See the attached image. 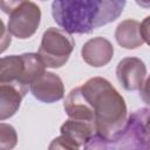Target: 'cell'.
<instances>
[{
	"label": "cell",
	"mask_w": 150,
	"mask_h": 150,
	"mask_svg": "<svg viewBox=\"0 0 150 150\" xmlns=\"http://www.w3.org/2000/svg\"><path fill=\"white\" fill-rule=\"evenodd\" d=\"M23 60L21 55H9L0 59V83H9L28 91L22 84Z\"/></svg>",
	"instance_id": "12"
},
{
	"label": "cell",
	"mask_w": 150,
	"mask_h": 150,
	"mask_svg": "<svg viewBox=\"0 0 150 150\" xmlns=\"http://www.w3.org/2000/svg\"><path fill=\"white\" fill-rule=\"evenodd\" d=\"M117 43L125 49H136L148 43L141 30V23L134 19H127L118 23L115 30Z\"/></svg>",
	"instance_id": "9"
},
{
	"label": "cell",
	"mask_w": 150,
	"mask_h": 150,
	"mask_svg": "<svg viewBox=\"0 0 150 150\" xmlns=\"http://www.w3.org/2000/svg\"><path fill=\"white\" fill-rule=\"evenodd\" d=\"M116 77L125 90H141L146 79V67L138 57H124L116 67Z\"/></svg>",
	"instance_id": "6"
},
{
	"label": "cell",
	"mask_w": 150,
	"mask_h": 150,
	"mask_svg": "<svg viewBox=\"0 0 150 150\" xmlns=\"http://www.w3.org/2000/svg\"><path fill=\"white\" fill-rule=\"evenodd\" d=\"M26 1L28 0H0V9L4 13L9 14L11 12H13L15 8H18L20 5H22Z\"/></svg>",
	"instance_id": "18"
},
{
	"label": "cell",
	"mask_w": 150,
	"mask_h": 150,
	"mask_svg": "<svg viewBox=\"0 0 150 150\" xmlns=\"http://www.w3.org/2000/svg\"><path fill=\"white\" fill-rule=\"evenodd\" d=\"M74 47L75 41L68 32L50 27L42 35L38 54L45 67L60 68L69 60Z\"/></svg>",
	"instance_id": "4"
},
{
	"label": "cell",
	"mask_w": 150,
	"mask_h": 150,
	"mask_svg": "<svg viewBox=\"0 0 150 150\" xmlns=\"http://www.w3.org/2000/svg\"><path fill=\"white\" fill-rule=\"evenodd\" d=\"M127 0H54V21L69 34H89L115 21Z\"/></svg>",
	"instance_id": "2"
},
{
	"label": "cell",
	"mask_w": 150,
	"mask_h": 150,
	"mask_svg": "<svg viewBox=\"0 0 150 150\" xmlns=\"http://www.w3.org/2000/svg\"><path fill=\"white\" fill-rule=\"evenodd\" d=\"M41 1H46V0H41Z\"/></svg>",
	"instance_id": "20"
},
{
	"label": "cell",
	"mask_w": 150,
	"mask_h": 150,
	"mask_svg": "<svg viewBox=\"0 0 150 150\" xmlns=\"http://www.w3.org/2000/svg\"><path fill=\"white\" fill-rule=\"evenodd\" d=\"M49 149H79V148L67 137L61 135L53 139V142L49 145Z\"/></svg>",
	"instance_id": "17"
},
{
	"label": "cell",
	"mask_w": 150,
	"mask_h": 150,
	"mask_svg": "<svg viewBox=\"0 0 150 150\" xmlns=\"http://www.w3.org/2000/svg\"><path fill=\"white\" fill-rule=\"evenodd\" d=\"M26 94L14 84L0 83V121L8 120L16 114Z\"/></svg>",
	"instance_id": "11"
},
{
	"label": "cell",
	"mask_w": 150,
	"mask_h": 150,
	"mask_svg": "<svg viewBox=\"0 0 150 150\" xmlns=\"http://www.w3.org/2000/svg\"><path fill=\"white\" fill-rule=\"evenodd\" d=\"M12 38L8 28L5 26L4 21L0 19V54L4 53L11 45Z\"/></svg>",
	"instance_id": "16"
},
{
	"label": "cell",
	"mask_w": 150,
	"mask_h": 150,
	"mask_svg": "<svg viewBox=\"0 0 150 150\" xmlns=\"http://www.w3.org/2000/svg\"><path fill=\"white\" fill-rule=\"evenodd\" d=\"M21 56L23 60L22 84L29 89L30 83L45 71L46 67L38 53H25V54H21Z\"/></svg>",
	"instance_id": "14"
},
{
	"label": "cell",
	"mask_w": 150,
	"mask_h": 150,
	"mask_svg": "<svg viewBox=\"0 0 150 150\" xmlns=\"http://www.w3.org/2000/svg\"><path fill=\"white\" fill-rule=\"evenodd\" d=\"M149 108L130 114L122 129L109 141L97 142L88 149H149Z\"/></svg>",
	"instance_id": "3"
},
{
	"label": "cell",
	"mask_w": 150,
	"mask_h": 150,
	"mask_svg": "<svg viewBox=\"0 0 150 150\" xmlns=\"http://www.w3.org/2000/svg\"><path fill=\"white\" fill-rule=\"evenodd\" d=\"M61 135L71 141L77 148L83 146L89 138L96 134L95 124L89 121L69 118L60 128Z\"/></svg>",
	"instance_id": "10"
},
{
	"label": "cell",
	"mask_w": 150,
	"mask_h": 150,
	"mask_svg": "<svg viewBox=\"0 0 150 150\" xmlns=\"http://www.w3.org/2000/svg\"><path fill=\"white\" fill-rule=\"evenodd\" d=\"M29 90L38 101L43 103H54L64 96V86L61 77L46 70L30 83Z\"/></svg>",
	"instance_id": "7"
},
{
	"label": "cell",
	"mask_w": 150,
	"mask_h": 150,
	"mask_svg": "<svg viewBox=\"0 0 150 150\" xmlns=\"http://www.w3.org/2000/svg\"><path fill=\"white\" fill-rule=\"evenodd\" d=\"M64 111L69 116V118L74 120H83L94 123V116L90 105L84 98L80 87L74 88L67 95L63 103Z\"/></svg>",
	"instance_id": "13"
},
{
	"label": "cell",
	"mask_w": 150,
	"mask_h": 150,
	"mask_svg": "<svg viewBox=\"0 0 150 150\" xmlns=\"http://www.w3.org/2000/svg\"><path fill=\"white\" fill-rule=\"evenodd\" d=\"M91 108L96 134L83 145L88 149L97 142L111 139L127 121V104L123 96L104 77H91L80 87Z\"/></svg>",
	"instance_id": "1"
},
{
	"label": "cell",
	"mask_w": 150,
	"mask_h": 150,
	"mask_svg": "<svg viewBox=\"0 0 150 150\" xmlns=\"http://www.w3.org/2000/svg\"><path fill=\"white\" fill-rule=\"evenodd\" d=\"M18 143L15 129L7 123H0V150L13 149Z\"/></svg>",
	"instance_id": "15"
},
{
	"label": "cell",
	"mask_w": 150,
	"mask_h": 150,
	"mask_svg": "<svg viewBox=\"0 0 150 150\" xmlns=\"http://www.w3.org/2000/svg\"><path fill=\"white\" fill-rule=\"evenodd\" d=\"M136 2L138 5H141L142 7H144V8H148L149 5H150V0H136Z\"/></svg>",
	"instance_id": "19"
},
{
	"label": "cell",
	"mask_w": 150,
	"mask_h": 150,
	"mask_svg": "<svg viewBox=\"0 0 150 150\" xmlns=\"http://www.w3.org/2000/svg\"><path fill=\"white\" fill-rule=\"evenodd\" d=\"M82 59L91 67L107 66L114 56V46L111 42L102 36L88 40L81 49Z\"/></svg>",
	"instance_id": "8"
},
{
	"label": "cell",
	"mask_w": 150,
	"mask_h": 150,
	"mask_svg": "<svg viewBox=\"0 0 150 150\" xmlns=\"http://www.w3.org/2000/svg\"><path fill=\"white\" fill-rule=\"evenodd\" d=\"M40 7L36 4L28 0L9 13L7 28L11 35L23 40L35 34L40 26Z\"/></svg>",
	"instance_id": "5"
}]
</instances>
